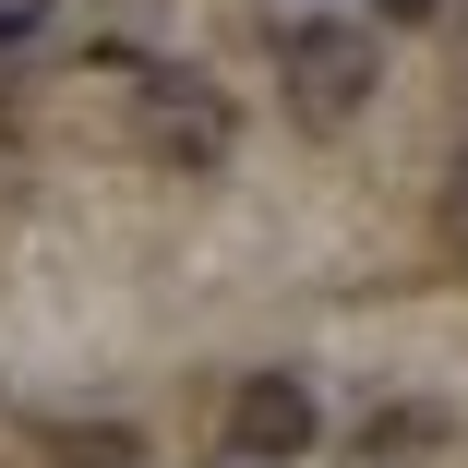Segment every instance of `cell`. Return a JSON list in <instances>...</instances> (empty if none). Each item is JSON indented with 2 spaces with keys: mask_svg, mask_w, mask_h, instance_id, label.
Wrapping results in <instances>:
<instances>
[{
  "mask_svg": "<svg viewBox=\"0 0 468 468\" xmlns=\"http://www.w3.org/2000/svg\"><path fill=\"white\" fill-rule=\"evenodd\" d=\"M276 72H289V109L324 133V121H360V109H372V84H385V48H372V25L313 13V25H289V37H276Z\"/></svg>",
  "mask_w": 468,
  "mask_h": 468,
  "instance_id": "1",
  "label": "cell"
},
{
  "mask_svg": "<svg viewBox=\"0 0 468 468\" xmlns=\"http://www.w3.org/2000/svg\"><path fill=\"white\" fill-rule=\"evenodd\" d=\"M133 144L168 156V168H217V156H229V97H217L205 72H180V60H144V84H133Z\"/></svg>",
  "mask_w": 468,
  "mask_h": 468,
  "instance_id": "2",
  "label": "cell"
},
{
  "mask_svg": "<svg viewBox=\"0 0 468 468\" xmlns=\"http://www.w3.org/2000/svg\"><path fill=\"white\" fill-rule=\"evenodd\" d=\"M313 432H324V409H313L301 372H240V397H229V456L276 468V456H301Z\"/></svg>",
  "mask_w": 468,
  "mask_h": 468,
  "instance_id": "3",
  "label": "cell"
},
{
  "mask_svg": "<svg viewBox=\"0 0 468 468\" xmlns=\"http://www.w3.org/2000/svg\"><path fill=\"white\" fill-rule=\"evenodd\" d=\"M37 456L48 468H144V432H121V420H37Z\"/></svg>",
  "mask_w": 468,
  "mask_h": 468,
  "instance_id": "4",
  "label": "cell"
},
{
  "mask_svg": "<svg viewBox=\"0 0 468 468\" xmlns=\"http://www.w3.org/2000/svg\"><path fill=\"white\" fill-rule=\"evenodd\" d=\"M25 37H48V13H0V48H25Z\"/></svg>",
  "mask_w": 468,
  "mask_h": 468,
  "instance_id": "5",
  "label": "cell"
},
{
  "mask_svg": "<svg viewBox=\"0 0 468 468\" xmlns=\"http://www.w3.org/2000/svg\"><path fill=\"white\" fill-rule=\"evenodd\" d=\"M385 13H397V25H432V13H444V0H385Z\"/></svg>",
  "mask_w": 468,
  "mask_h": 468,
  "instance_id": "6",
  "label": "cell"
},
{
  "mask_svg": "<svg viewBox=\"0 0 468 468\" xmlns=\"http://www.w3.org/2000/svg\"><path fill=\"white\" fill-rule=\"evenodd\" d=\"M229 468H252V456H229Z\"/></svg>",
  "mask_w": 468,
  "mask_h": 468,
  "instance_id": "7",
  "label": "cell"
}]
</instances>
